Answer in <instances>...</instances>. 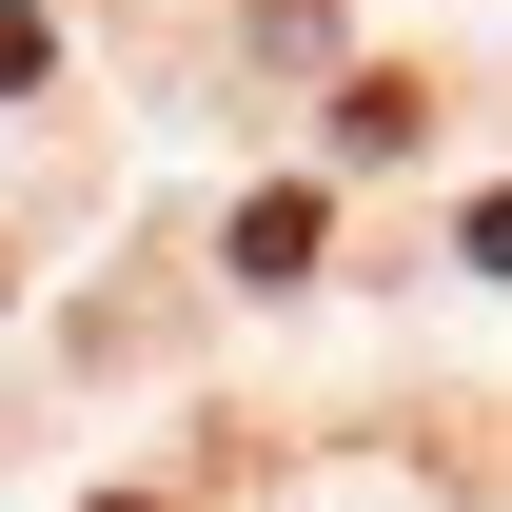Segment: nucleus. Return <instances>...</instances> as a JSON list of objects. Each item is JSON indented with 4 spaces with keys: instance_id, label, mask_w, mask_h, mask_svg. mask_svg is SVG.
Segmentation results:
<instances>
[{
    "instance_id": "obj_3",
    "label": "nucleus",
    "mask_w": 512,
    "mask_h": 512,
    "mask_svg": "<svg viewBox=\"0 0 512 512\" xmlns=\"http://www.w3.org/2000/svg\"><path fill=\"white\" fill-rule=\"evenodd\" d=\"M40 60H60V40H40V0H0V99H20Z\"/></svg>"
},
{
    "instance_id": "obj_2",
    "label": "nucleus",
    "mask_w": 512,
    "mask_h": 512,
    "mask_svg": "<svg viewBox=\"0 0 512 512\" xmlns=\"http://www.w3.org/2000/svg\"><path fill=\"white\" fill-rule=\"evenodd\" d=\"M296 256H316V197H296V178L237 197V276H296Z\"/></svg>"
},
{
    "instance_id": "obj_1",
    "label": "nucleus",
    "mask_w": 512,
    "mask_h": 512,
    "mask_svg": "<svg viewBox=\"0 0 512 512\" xmlns=\"http://www.w3.org/2000/svg\"><path fill=\"white\" fill-rule=\"evenodd\" d=\"M414 119H434L414 79H355V99H335V158H414Z\"/></svg>"
},
{
    "instance_id": "obj_4",
    "label": "nucleus",
    "mask_w": 512,
    "mask_h": 512,
    "mask_svg": "<svg viewBox=\"0 0 512 512\" xmlns=\"http://www.w3.org/2000/svg\"><path fill=\"white\" fill-rule=\"evenodd\" d=\"M119 512H158V493H119Z\"/></svg>"
}]
</instances>
